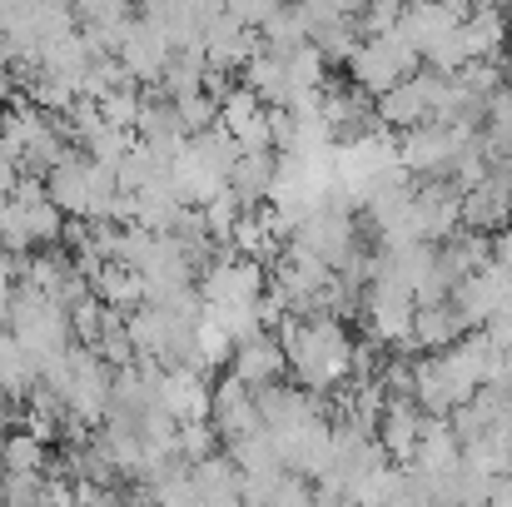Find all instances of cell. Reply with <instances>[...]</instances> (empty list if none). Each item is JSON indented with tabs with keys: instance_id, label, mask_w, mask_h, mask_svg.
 Segmentation results:
<instances>
[{
	"instance_id": "1",
	"label": "cell",
	"mask_w": 512,
	"mask_h": 507,
	"mask_svg": "<svg viewBox=\"0 0 512 507\" xmlns=\"http://www.w3.org/2000/svg\"><path fill=\"white\" fill-rule=\"evenodd\" d=\"M289 363L299 368V378L304 383H314V388H329V383H339L343 373H348V363H353V348H348V338L334 319H309V324H299L294 334H289Z\"/></svg>"
},
{
	"instance_id": "2",
	"label": "cell",
	"mask_w": 512,
	"mask_h": 507,
	"mask_svg": "<svg viewBox=\"0 0 512 507\" xmlns=\"http://www.w3.org/2000/svg\"><path fill=\"white\" fill-rule=\"evenodd\" d=\"M463 314L458 309H443V304H428L418 319H413V334H418V343H428V348H443V343H453L458 338V324Z\"/></svg>"
},
{
	"instance_id": "3",
	"label": "cell",
	"mask_w": 512,
	"mask_h": 507,
	"mask_svg": "<svg viewBox=\"0 0 512 507\" xmlns=\"http://www.w3.org/2000/svg\"><path fill=\"white\" fill-rule=\"evenodd\" d=\"M493 264H498V269H508V274H512V219L503 224V234L493 239Z\"/></svg>"
}]
</instances>
